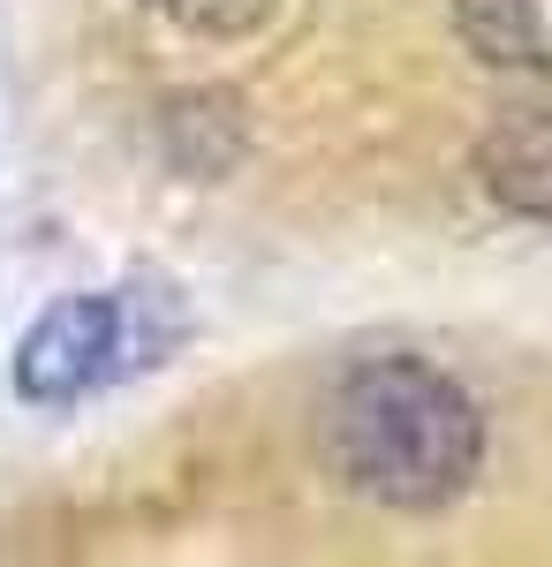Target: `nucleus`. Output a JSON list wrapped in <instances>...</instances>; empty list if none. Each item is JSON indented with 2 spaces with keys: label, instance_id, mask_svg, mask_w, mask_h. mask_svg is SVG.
I'll list each match as a JSON object with an SVG mask.
<instances>
[{
  "label": "nucleus",
  "instance_id": "nucleus-1",
  "mask_svg": "<svg viewBox=\"0 0 552 567\" xmlns=\"http://www.w3.org/2000/svg\"><path fill=\"white\" fill-rule=\"evenodd\" d=\"M484 462V416L447 371L417 355L356 363L334 393V470L348 492L431 515L462 499Z\"/></svg>",
  "mask_w": 552,
  "mask_h": 567
},
{
  "label": "nucleus",
  "instance_id": "nucleus-2",
  "mask_svg": "<svg viewBox=\"0 0 552 567\" xmlns=\"http://www.w3.org/2000/svg\"><path fill=\"white\" fill-rule=\"evenodd\" d=\"M152 288H99V296H61L53 310L31 318L23 349H16V393L39 409H69L84 393L114 386L122 371L152 363L167 349L174 318L144 326Z\"/></svg>",
  "mask_w": 552,
  "mask_h": 567
},
{
  "label": "nucleus",
  "instance_id": "nucleus-3",
  "mask_svg": "<svg viewBox=\"0 0 552 567\" xmlns=\"http://www.w3.org/2000/svg\"><path fill=\"white\" fill-rule=\"evenodd\" d=\"M454 31L477 61L552 84V0H454Z\"/></svg>",
  "mask_w": 552,
  "mask_h": 567
},
{
  "label": "nucleus",
  "instance_id": "nucleus-4",
  "mask_svg": "<svg viewBox=\"0 0 552 567\" xmlns=\"http://www.w3.org/2000/svg\"><path fill=\"white\" fill-rule=\"evenodd\" d=\"M484 189L508 197L514 213H545L552 219V114L514 122L508 136L484 144Z\"/></svg>",
  "mask_w": 552,
  "mask_h": 567
},
{
  "label": "nucleus",
  "instance_id": "nucleus-5",
  "mask_svg": "<svg viewBox=\"0 0 552 567\" xmlns=\"http://www.w3.org/2000/svg\"><path fill=\"white\" fill-rule=\"evenodd\" d=\"M167 16H182V23H205V31H243V23H257L273 0H160Z\"/></svg>",
  "mask_w": 552,
  "mask_h": 567
}]
</instances>
